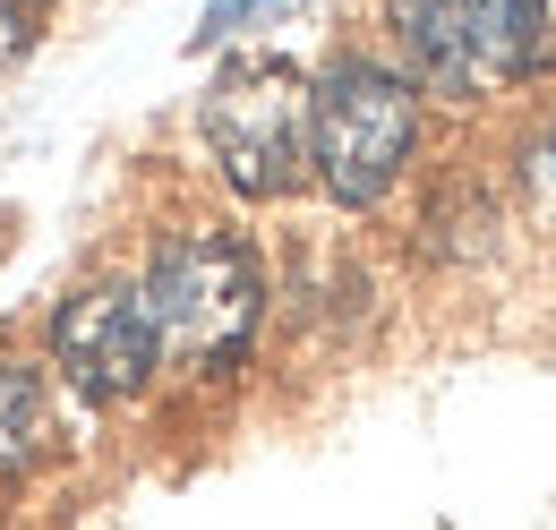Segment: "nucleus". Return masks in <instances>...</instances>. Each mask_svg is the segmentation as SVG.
Masks as SVG:
<instances>
[{"label": "nucleus", "mask_w": 556, "mask_h": 530, "mask_svg": "<svg viewBox=\"0 0 556 530\" xmlns=\"http://www.w3.org/2000/svg\"><path fill=\"white\" fill-rule=\"evenodd\" d=\"M138 300L172 377H231L266 326V257L223 223H172L146 249Z\"/></svg>", "instance_id": "1"}, {"label": "nucleus", "mask_w": 556, "mask_h": 530, "mask_svg": "<svg viewBox=\"0 0 556 530\" xmlns=\"http://www.w3.org/2000/svg\"><path fill=\"white\" fill-rule=\"evenodd\" d=\"M52 368L70 377L86 402H138L163 359H154V326H146V300L129 274H103V282H77L52 317Z\"/></svg>", "instance_id": "4"}, {"label": "nucleus", "mask_w": 556, "mask_h": 530, "mask_svg": "<svg viewBox=\"0 0 556 530\" xmlns=\"http://www.w3.org/2000/svg\"><path fill=\"white\" fill-rule=\"evenodd\" d=\"M522 189H531V214H540V231H556V129L531 137V154H522Z\"/></svg>", "instance_id": "8"}, {"label": "nucleus", "mask_w": 556, "mask_h": 530, "mask_svg": "<svg viewBox=\"0 0 556 530\" xmlns=\"http://www.w3.org/2000/svg\"><path fill=\"white\" fill-rule=\"evenodd\" d=\"M471 17V68L488 86H514L522 68L540 61V35H548V0H463Z\"/></svg>", "instance_id": "6"}, {"label": "nucleus", "mask_w": 556, "mask_h": 530, "mask_svg": "<svg viewBox=\"0 0 556 530\" xmlns=\"http://www.w3.org/2000/svg\"><path fill=\"white\" fill-rule=\"evenodd\" d=\"M386 17H394V43H403V61H412V86L445 94V103H471V94H480L463 0H386Z\"/></svg>", "instance_id": "5"}, {"label": "nucleus", "mask_w": 556, "mask_h": 530, "mask_svg": "<svg viewBox=\"0 0 556 530\" xmlns=\"http://www.w3.org/2000/svg\"><path fill=\"white\" fill-rule=\"evenodd\" d=\"M35 9H43V0H35Z\"/></svg>", "instance_id": "11"}, {"label": "nucleus", "mask_w": 556, "mask_h": 530, "mask_svg": "<svg viewBox=\"0 0 556 530\" xmlns=\"http://www.w3.org/2000/svg\"><path fill=\"white\" fill-rule=\"evenodd\" d=\"M198 137L231 198H291V180L308 163V77L282 52L231 61L198 103Z\"/></svg>", "instance_id": "3"}, {"label": "nucleus", "mask_w": 556, "mask_h": 530, "mask_svg": "<svg viewBox=\"0 0 556 530\" xmlns=\"http://www.w3.org/2000/svg\"><path fill=\"white\" fill-rule=\"evenodd\" d=\"M35 43V0H0V68Z\"/></svg>", "instance_id": "10"}, {"label": "nucleus", "mask_w": 556, "mask_h": 530, "mask_svg": "<svg viewBox=\"0 0 556 530\" xmlns=\"http://www.w3.org/2000/svg\"><path fill=\"white\" fill-rule=\"evenodd\" d=\"M43 454H52V386L35 359H0V488H17Z\"/></svg>", "instance_id": "7"}, {"label": "nucleus", "mask_w": 556, "mask_h": 530, "mask_svg": "<svg viewBox=\"0 0 556 530\" xmlns=\"http://www.w3.org/2000/svg\"><path fill=\"white\" fill-rule=\"evenodd\" d=\"M275 9H291V0H214L206 9V43H223V35H240V26H257V17H275Z\"/></svg>", "instance_id": "9"}, {"label": "nucleus", "mask_w": 556, "mask_h": 530, "mask_svg": "<svg viewBox=\"0 0 556 530\" xmlns=\"http://www.w3.org/2000/svg\"><path fill=\"white\" fill-rule=\"evenodd\" d=\"M419 146V86L403 68L343 52L308 86V172L334 205H377Z\"/></svg>", "instance_id": "2"}]
</instances>
